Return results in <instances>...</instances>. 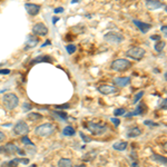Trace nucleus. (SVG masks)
Returning <instances> with one entry per match:
<instances>
[{"instance_id":"nucleus-4","label":"nucleus","mask_w":167,"mask_h":167,"mask_svg":"<svg viewBox=\"0 0 167 167\" xmlns=\"http://www.w3.org/2000/svg\"><path fill=\"white\" fill-rule=\"evenodd\" d=\"M130 67H132V62L129 60H127V59H123V58L116 59L110 65V68L115 71H126Z\"/></svg>"},{"instance_id":"nucleus-15","label":"nucleus","mask_w":167,"mask_h":167,"mask_svg":"<svg viewBox=\"0 0 167 167\" xmlns=\"http://www.w3.org/2000/svg\"><path fill=\"white\" fill-rule=\"evenodd\" d=\"M38 38L34 35H29L27 37V41H26V46H25V50H27L28 48H34L38 45Z\"/></svg>"},{"instance_id":"nucleus-32","label":"nucleus","mask_w":167,"mask_h":167,"mask_svg":"<svg viewBox=\"0 0 167 167\" xmlns=\"http://www.w3.org/2000/svg\"><path fill=\"white\" fill-rule=\"evenodd\" d=\"M110 121L114 124V125L116 126V127H118L119 126V124H121V121L118 119V118H116V117H113V118H110Z\"/></svg>"},{"instance_id":"nucleus-2","label":"nucleus","mask_w":167,"mask_h":167,"mask_svg":"<svg viewBox=\"0 0 167 167\" xmlns=\"http://www.w3.org/2000/svg\"><path fill=\"white\" fill-rule=\"evenodd\" d=\"M3 104L8 110H13L19 105V99L16 96L15 94L13 93H8L5 94L3 97Z\"/></svg>"},{"instance_id":"nucleus-7","label":"nucleus","mask_w":167,"mask_h":167,"mask_svg":"<svg viewBox=\"0 0 167 167\" xmlns=\"http://www.w3.org/2000/svg\"><path fill=\"white\" fill-rule=\"evenodd\" d=\"M13 133L19 136L27 135V134L29 133V126H28L27 123H25V121H19L15 126H13Z\"/></svg>"},{"instance_id":"nucleus-27","label":"nucleus","mask_w":167,"mask_h":167,"mask_svg":"<svg viewBox=\"0 0 167 167\" xmlns=\"http://www.w3.org/2000/svg\"><path fill=\"white\" fill-rule=\"evenodd\" d=\"M66 50H67V52H68L69 55L74 54V52L76 51V46H75V45H67Z\"/></svg>"},{"instance_id":"nucleus-35","label":"nucleus","mask_w":167,"mask_h":167,"mask_svg":"<svg viewBox=\"0 0 167 167\" xmlns=\"http://www.w3.org/2000/svg\"><path fill=\"white\" fill-rule=\"evenodd\" d=\"M62 11H64V8H62V7L56 8V9L54 10V13H56V15H57V13H62Z\"/></svg>"},{"instance_id":"nucleus-39","label":"nucleus","mask_w":167,"mask_h":167,"mask_svg":"<svg viewBox=\"0 0 167 167\" xmlns=\"http://www.w3.org/2000/svg\"><path fill=\"white\" fill-rule=\"evenodd\" d=\"M150 39H152V40H159L160 36H152V37H150Z\"/></svg>"},{"instance_id":"nucleus-42","label":"nucleus","mask_w":167,"mask_h":167,"mask_svg":"<svg viewBox=\"0 0 167 167\" xmlns=\"http://www.w3.org/2000/svg\"><path fill=\"white\" fill-rule=\"evenodd\" d=\"M47 45H50V40H47V42H45V44H44V45H42V47L47 46Z\"/></svg>"},{"instance_id":"nucleus-28","label":"nucleus","mask_w":167,"mask_h":167,"mask_svg":"<svg viewBox=\"0 0 167 167\" xmlns=\"http://www.w3.org/2000/svg\"><path fill=\"white\" fill-rule=\"evenodd\" d=\"M125 113H126L125 108H117V109H115V111H114V115L115 116H121V115H124Z\"/></svg>"},{"instance_id":"nucleus-26","label":"nucleus","mask_w":167,"mask_h":167,"mask_svg":"<svg viewBox=\"0 0 167 167\" xmlns=\"http://www.w3.org/2000/svg\"><path fill=\"white\" fill-rule=\"evenodd\" d=\"M144 94H145V91H144V90H140L139 93L136 94L135 98H134V104H137L138 101H139L140 99L143 98V96H144Z\"/></svg>"},{"instance_id":"nucleus-34","label":"nucleus","mask_w":167,"mask_h":167,"mask_svg":"<svg viewBox=\"0 0 167 167\" xmlns=\"http://www.w3.org/2000/svg\"><path fill=\"white\" fill-rule=\"evenodd\" d=\"M10 74L9 69H0V75H8Z\"/></svg>"},{"instance_id":"nucleus-12","label":"nucleus","mask_w":167,"mask_h":167,"mask_svg":"<svg viewBox=\"0 0 167 167\" xmlns=\"http://www.w3.org/2000/svg\"><path fill=\"white\" fill-rule=\"evenodd\" d=\"M18 149H19V148H18L15 144H13V143H8L7 145H6L5 147L1 148L0 150L7 155H15L16 153L18 152Z\"/></svg>"},{"instance_id":"nucleus-30","label":"nucleus","mask_w":167,"mask_h":167,"mask_svg":"<svg viewBox=\"0 0 167 167\" xmlns=\"http://www.w3.org/2000/svg\"><path fill=\"white\" fill-rule=\"evenodd\" d=\"M31 108H32V106L30 105L29 103H24V104H22V109H24V111H29Z\"/></svg>"},{"instance_id":"nucleus-3","label":"nucleus","mask_w":167,"mask_h":167,"mask_svg":"<svg viewBox=\"0 0 167 167\" xmlns=\"http://www.w3.org/2000/svg\"><path fill=\"white\" fill-rule=\"evenodd\" d=\"M87 129L91 133V135L99 136L107 132V125L101 123H95V121H88L86 125Z\"/></svg>"},{"instance_id":"nucleus-21","label":"nucleus","mask_w":167,"mask_h":167,"mask_svg":"<svg viewBox=\"0 0 167 167\" xmlns=\"http://www.w3.org/2000/svg\"><path fill=\"white\" fill-rule=\"evenodd\" d=\"M128 144L126 142H119V143H115L113 145V148L115 150H119V152H123L127 148Z\"/></svg>"},{"instance_id":"nucleus-17","label":"nucleus","mask_w":167,"mask_h":167,"mask_svg":"<svg viewBox=\"0 0 167 167\" xmlns=\"http://www.w3.org/2000/svg\"><path fill=\"white\" fill-rule=\"evenodd\" d=\"M51 62V58L49 56H39L37 58L32 59L30 62V65H35V64H39V62Z\"/></svg>"},{"instance_id":"nucleus-5","label":"nucleus","mask_w":167,"mask_h":167,"mask_svg":"<svg viewBox=\"0 0 167 167\" xmlns=\"http://www.w3.org/2000/svg\"><path fill=\"white\" fill-rule=\"evenodd\" d=\"M126 56L132 59H135V60H140L145 56V50L143 49L142 47H133L126 51Z\"/></svg>"},{"instance_id":"nucleus-24","label":"nucleus","mask_w":167,"mask_h":167,"mask_svg":"<svg viewBox=\"0 0 167 167\" xmlns=\"http://www.w3.org/2000/svg\"><path fill=\"white\" fill-rule=\"evenodd\" d=\"M71 165H73V163H71V160L68 159V158H62V159L58 162V166H60V167H70Z\"/></svg>"},{"instance_id":"nucleus-22","label":"nucleus","mask_w":167,"mask_h":167,"mask_svg":"<svg viewBox=\"0 0 167 167\" xmlns=\"http://www.w3.org/2000/svg\"><path fill=\"white\" fill-rule=\"evenodd\" d=\"M165 45H166V42L165 41H163V40H158L156 44H155V46H154V48H155V50L157 52H162L163 51V49L165 48Z\"/></svg>"},{"instance_id":"nucleus-23","label":"nucleus","mask_w":167,"mask_h":167,"mask_svg":"<svg viewBox=\"0 0 167 167\" xmlns=\"http://www.w3.org/2000/svg\"><path fill=\"white\" fill-rule=\"evenodd\" d=\"M75 129L74 127H71V126H67V127L64 128V130H62V134H64L65 136H74L75 135Z\"/></svg>"},{"instance_id":"nucleus-8","label":"nucleus","mask_w":167,"mask_h":167,"mask_svg":"<svg viewBox=\"0 0 167 167\" xmlns=\"http://www.w3.org/2000/svg\"><path fill=\"white\" fill-rule=\"evenodd\" d=\"M32 32L36 36H40V37H44V36H47L48 34V28L45 24H41V22H38L36 25L32 27Z\"/></svg>"},{"instance_id":"nucleus-43","label":"nucleus","mask_w":167,"mask_h":167,"mask_svg":"<svg viewBox=\"0 0 167 167\" xmlns=\"http://www.w3.org/2000/svg\"><path fill=\"white\" fill-rule=\"evenodd\" d=\"M79 0H71V3H78Z\"/></svg>"},{"instance_id":"nucleus-18","label":"nucleus","mask_w":167,"mask_h":167,"mask_svg":"<svg viewBox=\"0 0 167 167\" xmlns=\"http://www.w3.org/2000/svg\"><path fill=\"white\" fill-rule=\"evenodd\" d=\"M152 159L154 160V162L158 163V164L164 165V166H166V165H167V159H166V157H164V156H162V155L153 154V155H152Z\"/></svg>"},{"instance_id":"nucleus-9","label":"nucleus","mask_w":167,"mask_h":167,"mask_svg":"<svg viewBox=\"0 0 167 167\" xmlns=\"http://www.w3.org/2000/svg\"><path fill=\"white\" fill-rule=\"evenodd\" d=\"M98 91L103 95H106V96H108V95H114V94L118 93V88L116 86H110V85H100L98 87Z\"/></svg>"},{"instance_id":"nucleus-20","label":"nucleus","mask_w":167,"mask_h":167,"mask_svg":"<svg viewBox=\"0 0 167 167\" xmlns=\"http://www.w3.org/2000/svg\"><path fill=\"white\" fill-rule=\"evenodd\" d=\"M27 119H29L30 121H38L42 119V115L39 113H29L27 115Z\"/></svg>"},{"instance_id":"nucleus-29","label":"nucleus","mask_w":167,"mask_h":167,"mask_svg":"<svg viewBox=\"0 0 167 167\" xmlns=\"http://www.w3.org/2000/svg\"><path fill=\"white\" fill-rule=\"evenodd\" d=\"M21 142L24 143V144H25V145H30V146H35L34 145V143L31 142V140L29 139V138L28 137H26V136H24V137H22V139H21Z\"/></svg>"},{"instance_id":"nucleus-1","label":"nucleus","mask_w":167,"mask_h":167,"mask_svg":"<svg viewBox=\"0 0 167 167\" xmlns=\"http://www.w3.org/2000/svg\"><path fill=\"white\" fill-rule=\"evenodd\" d=\"M57 127L56 125L51 123H47V124H42V125H39L38 127H36L35 129V133L36 135L41 136V137H47V136H50L56 132Z\"/></svg>"},{"instance_id":"nucleus-19","label":"nucleus","mask_w":167,"mask_h":167,"mask_svg":"<svg viewBox=\"0 0 167 167\" xmlns=\"http://www.w3.org/2000/svg\"><path fill=\"white\" fill-rule=\"evenodd\" d=\"M139 135H142V130H140L138 127L130 128V129L127 132V137H129V138L137 137V136H139Z\"/></svg>"},{"instance_id":"nucleus-33","label":"nucleus","mask_w":167,"mask_h":167,"mask_svg":"<svg viewBox=\"0 0 167 167\" xmlns=\"http://www.w3.org/2000/svg\"><path fill=\"white\" fill-rule=\"evenodd\" d=\"M69 108V105L68 104H65V105H58L56 106V109H67Z\"/></svg>"},{"instance_id":"nucleus-40","label":"nucleus","mask_w":167,"mask_h":167,"mask_svg":"<svg viewBox=\"0 0 167 167\" xmlns=\"http://www.w3.org/2000/svg\"><path fill=\"white\" fill-rule=\"evenodd\" d=\"M58 20H59V18L54 17V18H52V24H54V25H56V22L58 21Z\"/></svg>"},{"instance_id":"nucleus-14","label":"nucleus","mask_w":167,"mask_h":167,"mask_svg":"<svg viewBox=\"0 0 167 167\" xmlns=\"http://www.w3.org/2000/svg\"><path fill=\"white\" fill-rule=\"evenodd\" d=\"M133 22L135 24V26L138 28V29L140 30V31L143 32V34H146V32L148 31V30L152 28V26L149 25V24H146V22H143V21H139V20H136L134 19Z\"/></svg>"},{"instance_id":"nucleus-11","label":"nucleus","mask_w":167,"mask_h":167,"mask_svg":"<svg viewBox=\"0 0 167 167\" xmlns=\"http://www.w3.org/2000/svg\"><path fill=\"white\" fill-rule=\"evenodd\" d=\"M114 84L117 87H126L130 84V77H115Z\"/></svg>"},{"instance_id":"nucleus-13","label":"nucleus","mask_w":167,"mask_h":167,"mask_svg":"<svg viewBox=\"0 0 167 167\" xmlns=\"http://www.w3.org/2000/svg\"><path fill=\"white\" fill-rule=\"evenodd\" d=\"M145 6L148 10H157L163 7V3L159 0H146Z\"/></svg>"},{"instance_id":"nucleus-6","label":"nucleus","mask_w":167,"mask_h":167,"mask_svg":"<svg viewBox=\"0 0 167 167\" xmlns=\"http://www.w3.org/2000/svg\"><path fill=\"white\" fill-rule=\"evenodd\" d=\"M104 39L107 42H110V44H119V42L124 41V36L119 32L116 31H109L104 36Z\"/></svg>"},{"instance_id":"nucleus-10","label":"nucleus","mask_w":167,"mask_h":167,"mask_svg":"<svg viewBox=\"0 0 167 167\" xmlns=\"http://www.w3.org/2000/svg\"><path fill=\"white\" fill-rule=\"evenodd\" d=\"M25 8L26 10H27V13H29L30 16H37L38 13L40 11V6L39 5H36V3H25Z\"/></svg>"},{"instance_id":"nucleus-16","label":"nucleus","mask_w":167,"mask_h":167,"mask_svg":"<svg viewBox=\"0 0 167 167\" xmlns=\"http://www.w3.org/2000/svg\"><path fill=\"white\" fill-rule=\"evenodd\" d=\"M145 110H146L145 104H144V103H140V104H138V106H137V108H136V110L133 111L132 114H127V115H126V117H132V116H135V115H140V114L145 113Z\"/></svg>"},{"instance_id":"nucleus-25","label":"nucleus","mask_w":167,"mask_h":167,"mask_svg":"<svg viewBox=\"0 0 167 167\" xmlns=\"http://www.w3.org/2000/svg\"><path fill=\"white\" fill-rule=\"evenodd\" d=\"M55 116L58 117L60 121H66L67 119V113H65V111H55Z\"/></svg>"},{"instance_id":"nucleus-41","label":"nucleus","mask_w":167,"mask_h":167,"mask_svg":"<svg viewBox=\"0 0 167 167\" xmlns=\"http://www.w3.org/2000/svg\"><path fill=\"white\" fill-rule=\"evenodd\" d=\"M162 108L166 109V99H164V100H163V105H162Z\"/></svg>"},{"instance_id":"nucleus-36","label":"nucleus","mask_w":167,"mask_h":167,"mask_svg":"<svg viewBox=\"0 0 167 167\" xmlns=\"http://www.w3.org/2000/svg\"><path fill=\"white\" fill-rule=\"evenodd\" d=\"M5 139H6V135L3 133V132H0V143H3Z\"/></svg>"},{"instance_id":"nucleus-37","label":"nucleus","mask_w":167,"mask_h":167,"mask_svg":"<svg viewBox=\"0 0 167 167\" xmlns=\"http://www.w3.org/2000/svg\"><path fill=\"white\" fill-rule=\"evenodd\" d=\"M145 125H148V126H157V124L153 123V121H145Z\"/></svg>"},{"instance_id":"nucleus-31","label":"nucleus","mask_w":167,"mask_h":167,"mask_svg":"<svg viewBox=\"0 0 167 167\" xmlns=\"http://www.w3.org/2000/svg\"><path fill=\"white\" fill-rule=\"evenodd\" d=\"M79 135H80V137L83 138V140H84V142H85V143H89V142H91V138H90V137H88V136H86V135H85V134L83 133V132H81V133L79 134Z\"/></svg>"},{"instance_id":"nucleus-38","label":"nucleus","mask_w":167,"mask_h":167,"mask_svg":"<svg viewBox=\"0 0 167 167\" xmlns=\"http://www.w3.org/2000/svg\"><path fill=\"white\" fill-rule=\"evenodd\" d=\"M160 30L163 31V34H164V36H166V34H167V26H163L162 28H160Z\"/></svg>"}]
</instances>
